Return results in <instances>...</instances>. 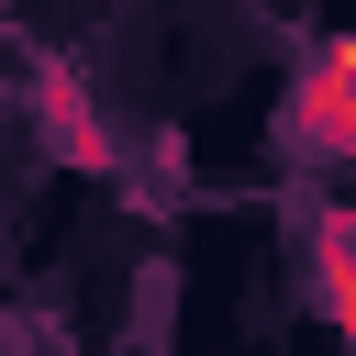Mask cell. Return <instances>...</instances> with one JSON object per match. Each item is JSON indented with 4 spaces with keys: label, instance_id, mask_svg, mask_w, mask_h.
Returning a JSON list of instances; mask_svg holds the SVG:
<instances>
[{
    "label": "cell",
    "instance_id": "7a4b0ae2",
    "mask_svg": "<svg viewBox=\"0 0 356 356\" xmlns=\"http://www.w3.org/2000/svg\"><path fill=\"white\" fill-rule=\"evenodd\" d=\"M300 134L334 145V156H356V78H345V67H312V78H300Z\"/></svg>",
    "mask_w": 356,
    "mask_h": 356
},
{
    "label": "cell",
    "instance_id": "6da1fadb",
    "mask_svg": "<svg viewBox=\"0 0 356 356\" xmlns=\"http://www.w3.org/2000/svg\"><path fill=\"white\" fill-rule=\"evenodd\" d=\"M312 267H323V312H334V334L356 345V211H323V222H312Z\"/></svg>",
    "mask_w": 356,
    "mask_h": 356
}]
</instances>
